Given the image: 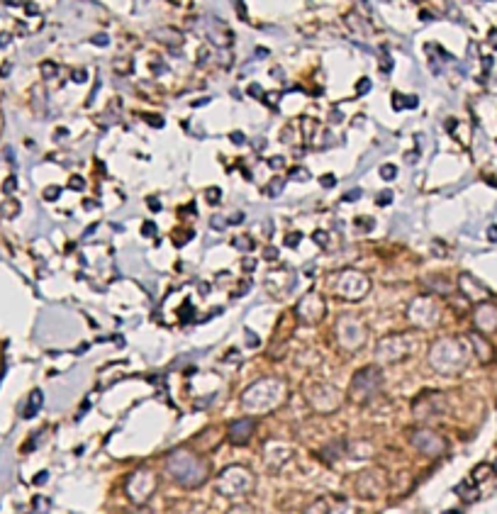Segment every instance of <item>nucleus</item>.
Masks as SVG:
<instances>
[{
  "label": "nucleus",
  "mask_w": 497,
  "mask_h": 514,
  "mask_svg": "<svg viewBox=\"0 0 497 514\" xmlns=\"http://www.w3.org/2000/svg\"><path fill=\"white\" fill-rule=\"evenodd\" d=\"M253 432V422L251 419H239L229 427V441L232 444H244L248 441V436Z\"/></svg>",
  "instance_id": "obj_1"
},
{
  "label": "nucleus",
  "mask_w": 497,
  "mask_h": 514,
  "mask_svg": "<svg viewBox=\"0 0 497 514\" xmlns=\"http://www.w3.org/2000/svg\"><path fill=\"white\" fill-rule=\"evenodd\" d=\"M232 244L239 249V251H251V249H253V241L248 239V236H236V239L232 241Z\"/></svg>",
  "instance_id": "obj_2"
},
{
  "label": "nucleus",
  "mask_w": 497,
  "mask_h": 514,
  "mask_svg": "<svg viewBox=\"0 0 497 514\" xmlns=\"http://www.w3.org/2000/svg\"><path fill=\"white\" fill-rule=\"evenodd\" d=\"M30 405H32V410H30V414H27V417H32V414H35L37 410H40V405H42V392H40V390H35V392H32V397H30Z\"/></svg>",
  "instance_id": "obj_3"
},
{
  "label": "nucleus",
  "mask_w": 497,
  "mask_h": 514,
  "mask_svg": "<svg viewBox=\"0 0 497 514\" xmlns=\"http://www.w3.org/2000/svg\"><path fill=\"white\" fill-rule=\"evenodd\" d=\"M280 188H283V178H275L273 183L266 185V195L275 198V195H278V193H280Z\"/></svg>",
  "instance_id": "obj_4"
},
{
  "label": "nucleus",
  "mask_w": 497,
  "mask_h": 514,
  "mask_svg": "<svg viewBox=\"0 0 497 514\" xmlns=\"http://www.w3.org/2000/svg\"><path fill=\"white\" fill-rule=\"evenodd\" d=\"M380 176H383L385 181H393L395 176H397V169H395L393 164H385L383 169H380Z\"/></svg>",
  "instance_id": "obj_5"
},
{
  "label": "nucleus",
  "mask_w": 497,
  "mask_h": 514,
  "mask_svg": "<svg viewBox=\"0 0 497 514\" xmlns=\"http://www.w3.org/2000/svg\"><path fill=\"white\" fill-rule=\"evenodd\" d=\"M288 178H295V181H310V173H307L305 169H292L288 173Z\"/></svg>",
  "instance_id": "obj_6"
},
{
  "label": "nucleus",
  "mask_w": 497,
  "mask_h": 514,
  "mask_svg": "<svg viewBox=\"0 0 497 514\" xmlns=\"http://www.w3.org/2000/svg\"><path fill=\"white\" fill-rule=\"evenodd\" d=\"M219 200H222V195H219V188H210V190H207V202L217 205Z\"/></svg>",
  "instance_id": "obj_7"
},
{
  "label": "nucleus",
  "mask_w": 497,
  "mask_h": 514,
  "mask_svg": "<svg viewBox=\"0 0 497 514\" xmlns=\"http://www.w3.org/2000/svg\"><path fill=\"white\" fill-rule=\"evenodd\" d=\"M356 91H358V96L368 93V91H371V81H368V79H361V81H358V86H356Z\"/></svg>",
  "instance_id": "obj_8"
},
{
  "label": "nucleus",
  "mask_w": 497,
  "mask_h": 514,
  "mask_svg": "<svg viewBox=\"0 0 497 514\" xmlns=\"http://www.w3.org/2000/svg\"><path fill=\"white\" fill-rule=\"evenodd\" d=\"M142 234H144V236H154V234H156V224H154V222H144V227H142Z\"/></svg>",
  "instance_id": "obj_9"
},
{
  "label": "nucleus",
  "mask_w": 497,
  "mask_h": 514,
  "mask_svg": "<svg viewBox=\"0 0 497 514\" xmlns=\"http://www.w3.org/2000/svg\"><path fill=\"white\" fill-rule=\"evenodd\" d=\"M302 236L297 234V232H292V234H285V244L288 246H297V241H300Z\"/></svg>",
  "instance_id": "obj_10"
},
{
  "label": "nucleus",
  "mask_w": 497,
  "mask_h": 514,
  "mask_svg": "<svg viewBox=\"0 0 497 514\" xmlns=\"http://www.w3.org/2000/svg\"><path fill=\"white\" fill-rule=\"evenodd\" d=\"M358 198H361V190H349V193H344V202H353V200H358Z\"/></svg>",
  "instance_id": "obj_11"
},
{
  "label": "nucleus",
  "mask_w": 497,
  "mask_h": 514,
  "mask_svg": "<svg viewBox=\"0 0 497 514\" xmlns=\"http://www.w3.org/2000/svg\"><path fill=\"white\" fill-rule=\"evenodd\" d=\"M263 258H266V261H275V258H278V249L268 246V249H266V253H263Z\"/></svg>",
  "instance_id": "obj_12"
},
{
  "label": "nucleus",
  "mask_w": 497,
  "mask_h": 514,
  "mask_svg": "<svg viewBox=\"0 0 497 514\" xmlns=\"http://www.w3.org/2000/svg\"><path fill=\"white\" fill-rule=\"evenodd\" d=\"M59 193H62V188H57V185H54V188H49V190H47V195H44V198H47V200H57V198H59Z\"/></svg>",
  "instance_id": "obj_13"
},
{
  "label": "nucleus",
  "mask_w": 497,
  "mask_h": 514,
  "mask_svg": "<svg viewBox=\"0 0 497 514\" xmlns=\"http://www.w3.org/2000/svg\"><path fill=\"white\" fill-rule=\"evenodd\" d=\"M390 200H393V193L390 190H385L383 195H378V205H388Z\"/></svg>",
  "instance_id": "obj_14"
},
{
  "label": "nucleus",
  "mask_w": 497,
  "mask_h": 514,
  "mask_svg": "<svg viewBox=\"0 0 497 514\" xmlns=\"http://www.w3.org/2000/svg\"><path fill=\"white\" fill-rule=\"evenodd\" d=\"M69 185H71V188H76V190H81V188L86 185V183H83V178H81V176H74V178L69 181Z\"/></svg>",
  "instance_id": "obj_15"
},
{
  "label": "nucleus",
  "mask_w": 497,
  "mask_h": 514,
  "mask_svg": "<svg viewBox=\"0 0 497 514\" xmlns=\"http://www.w3.org/2000/svg\"><path fill=\"white\" fill-rule=\"evenodd\" d=\"M393 108H395V110H402V108H405V101H402V98H400V93H395V96H393Z\"/></svg>",
  "instance_id": "obj_16"
},
{
  "label": "nucleus",
  "mask_w": 497,
  "mask_h": 514,
  "mask_svg": "<svg viewBox=\"0 0 497 514\" xmlns=\"http://www.w3.org/2000/svg\"><path fill=\"white\" fill-rule=\"evenodd\" d=\"M232 142H234V144H244V135H241V132H232Z\"/></svg>",
  "instance_id": "obj_17"
},
{
  "label": "nucleus",
  "mask_w": 497,
  "mask_h": 514,
  "mask_svg": "<svg viewBox=\"0 0 497 514\" xmlns=\"http://www.w3.org/2000/svg\"><path fill=\"white\" fill-rule=\"evenodd\" d=\"M334 183H336V178H334V176H322V185H324V188H331Z\"/></svg>",
  "instance_id": "obj_18"
},
{
  "label": "nucleus",
  "mask_w": 497,
  "mask_h": 514,
  "mask_svg": "<svg viewBox=\"0 0 497 514\" xmlns=\"http://www.w3.org/2000/svg\"><path fill=\"white\" fill-rule=\"evenodd\" d=\"M93 42H96L98 47H105V44H108V37H105V35H96V37H93Z\"/></svg>",
  "instance_id": "obj_19"
},
{
  "label": "nucleus",
  "mask_w": 497,
  "mask_h": 514,
  "mask_svg": "<svg viewBox=\"0 0 497 514\" xmlns=\"http://www.w3.org/2000/svg\"><path fill=\"white\" fill-rule=\"evenodd\" d=\"M246 341H248V344H251V346H256V344H258V336H256V334H251V331H246Z\"/></svg>",
  "instance_id": "obj_20"
},
{
  "label": "nucleus",
  "mask_w": 497,
  "mask_h": 514,
  "mask_svg": "<svg viewBox=\"0 0 497 514\" xmlns=\"http://www.w3.org/2000/svg\"><path fill=\"white\" fill-rule=\"evenodd\" d=\"M147 122L154 125V127H164V120L161 118H147Z\"/></svg>",
  "instance_id": "obj_21"
},
{
  "label": "nucleus",
  "mask_w": 497,
  "mask_h": 514,
  "mask_svg": "<svg viewBox=\"0 0 497 514\" xmlns=\"http://www.w3.org/2000/svg\"><path fill=\"white\" fill-rule=\"evenodd\" d=\"M42 69H44V74H57V66H54V64H49V62L44 64Z\"/></svg>",
  "instance_id": "obj_22"
},
{
  "label": "nucleus",
  "mask_w": 497,
  "mask_h": 514,
  "mask_svg": "<svg viewBox=\"0 0 497 514\" xmlns=\"http://www.w3.org/2000/svg\"><path fill=\"white\" fill-rule=\"evenodd\" d=\"M74 79H76V83H83V81H86V71H76Z\"/></svg>",
  "instance_id": "obj_23"
},
{
  "label": "nucleus",
  "mask_w": 497,
  "mask_h": 514,
  "mask_svg": "<svg viewBox=\"0 0 497 514\" xmlns=\"http://www.w3.org/2000/svg\"><path fill=\"white\" fill-rule=\"evenodd\" d=\"M212 227H217V229H222V227H224V219H222V217H212Z\"/></svg>",
  "instance_id": "obj_24"
},
{
  "label": "nucleus",
  "mask_w": 497,
  "mask_h": 514,
  "mask_svg": "<svg viewBox=\"0 0 497 514\" xmlns=\"http://www.w3.org/2000/svg\"><path fill=\"white\" fill-rule=\"evenodd\" d=\"M488 475V468H478L476 473H473V478H485Z\"/></svg>",
  "instance_id": "obj_25"
},
{
  "label": "nucleus",
  "mask_w": 497,
  "mask_h": 514,
  "mask_svg": "<svg viewBox=\"0 0 497 514\" xmlns=\"http://www.w3.org/2000/svg\"><path fill=\"white\" fill-rule=\"evenodd\" d=\"M248 91H251V93H253V98H258V93H261V86H256V83H253V86H251V88H248Z\"/></svg>",
  "instance_id": "obj_26"
},
{
  "label": "nucleus",
  "mask_w": 497,
  "mask_h": 514,
  "mask_svg": "<svg viewBox=\"0 0 497 514\" xmlns=\"http://www.w3.org/2000/svg\"><path fill=\"white\" fill-rule=\"evenodd\" d=\"M253 266H256V261H253V258H246V261H244V268H246V270H251Z\"/></svg>",
  "instance_id": "obj_27"
},
{
  "label": "nucleus",
  "mask_w": 497,
  "mask_h": 514,
  "mask_svg": "<svg viewBox=\"0 0 497 514\" xmlns=\"http://www.w3.org/2000/svg\"><path fill=\"white\" fill-rule=\"evenodd\" d=\"M270 166H273V169H278V166H283V159H270Z\"/></svg>",
  "instance_id": "obj_28"
},
{
  "label": "nucleus",
  "mask_w": 497,
  "mask_h": 514,
  "mask_svg": "<svg viewBox=\"0 0 497 514\" xmlns=\"http://www.w3.org/2000/svg\"><path fill=\"white\" fill-rule=\"evenodd\" d=\"M149 207L159 210V207H161V205H159V200H156V198H149Z\"/></svg>",
  "instance_id": "obj_29"
},
{
  "label": "nucleus",
  "mask_w": 497,
  "mask_h": 514,
  "mask_svg": "<svg viewBox=\"0 0 497 514\" xmlns=\"http://www.w3.org/2000/svg\"><path fill=\"white\" fill-rule=\"evenodd\" d=\"M490 239L497 241V227H490Z\"/></svg>",
  "instance_id": "obj_30"
}]
</instances>
